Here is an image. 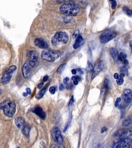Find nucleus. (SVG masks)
Listing matches in <instances>:
<instances>
[{
  "instance_id": "nucleus-1",
  "label": "nucleus",
  "mask_w": 132,
  "mask_h": 148,
  "mask_svg": "<svg viewBox=\"0 0 132 148\" xmlns=\"http://www.w3.org/2000/svg\"><path fill=\"white\" fill-rule=\"evenodd\" d=\"M0 109L3 111L4 114L8 117H12L16 112L15 103L9 100H6L0 104Z\"/></svg>"
},
{
  "instance_id": "nucleus-2",
  "label": "nucleus",
  "mask_w": 132,
  "mask_h": 148,
  "mask_svg": "<svg viewBox=\"0 0 132 148\" xmlns=\"http://www.w3.org/2000/svg\"><path fill=\"white\" fill-rule=\"evenodd\" d=\"M59 10L62 13L69 16H76L80 11L78 5L71 3L62 5L60 7Z\"/></svg>"
},
{
  "instance_id": "nucleus-3",
  "label": "nucleus",
  "mask_w": 132,
  "mask_h": 148,
  "mask_svg": "<svg viewBox=\"0 0 132 148\" xmlns=\"http://www.w3.org/2000/svg\"><path fill=\"white\" fill-rule=\"evenodd\" d=\"M69 40V36L67 33L58 32L52 39V43L54 46H59L66 44Z\"/></svg>"
},
{
  "instance_id": "nucleus-4",
  "label": "nucleus",
  "mask_w": 132,
  "mask_h": 148,
  "mask_svg": "<svg viewBox=\"0 0 132 148\" xmlns=\"http://www.w3.org/2000/svg\"><path fill=\"white\" fill-rule=\"evenodd\" d=\"M116 36V33L113 30H108L104 31L99 37V40L101 43L105 44L113 40Z\"/></svg>"
},
{
  "instance_id": "nucleus-5",
  "label": "nucleus",
  "mask_w": 132,
  "mask_h": 148,
  "mask_svg": "<svg viewBox=\"0 0 132 148\" xmlns=\"http://www.w3.org/2000/svg\"><path fill=\"white\" fill-rule=\"evenodd\" d=\"M41 58L44 60L53 62L57 59L59 57V55L57 53L49 50H44L41 55Z\"/></svg>"
},
{
  "instance_id": "nucleus-6",
  "label": "nucleus",
  "mask_w": 132,
  "mask_h": 148,
  "mask_svg": "<svg viewBox=\"0 0 132 148\" xmlns=\"http://www.w3.org/2000/svg\"><path fill=\"white\" fill-rule=\"evenodd\" d=\"M17 69V67L15 65H12L9 67L8 69L7 70V72L3 77H2L1 80V83L3 84H6L9 82L11 77L12 75V73L14 72Z\"/></svg>"
},
{
  "instance_id": "nucleus-7",
  "label": "nucleus",
  "mask_w": 132,
  "mask_h": 148,
  "mask_svg": "<svg viewBox=\"0 0 132 148\" xmlns=\"http://www.w3.org/2000/svg\"><path fill=\"white\" fill-rule=\"evenodd\" d=\"M52 136L54 140L58 144H61L63 143L64 140L62 138L60 130L57 127H55L52 131Z\"/></svg>"
},
{
  "instance_id": "nucleus-8",
  "label": "nucleus",
  "mask_w": 132,
  "mask_h": 148,
  "mask_svg": "<svg viewBox=\"0 0 132 148\" xmlns=\"http://www.w3.org/2000/svg\"><path fill=\"white\" fill-rule=\"evenodd\" d=\"M115 148H127L132 147V139H120L119 142L114 144Z\"/></svg>"
},
{
  "instance_id": "nucleus-9",
  "label": "nucleus",
  "mask_w": 132,
  "mask_h": 148,
  "mask_svg": "<svg viewBox=\"0 0 132 148\" xmlns=\"http://www.w3.org/2000/svg\"><path fill=\"white\" fill-rule=\"evenodd\" d=\"M28 58L29 59V63L30 64L31 66L34 67L35 65V63L38 60V55L37 54L33 51H30L28 54Z\"/></svg>"
},
{
  "instance_id": "nucleus-10",
  "label": "nucleus",
  "mask_w": 132,
  "mask_h": 148,
  "mask_svg": "<svg viewBox=\"0 0 132 148\" xmlns=\"http://www.w3.org/2000/svg\"><path fill=\"white\" fill-rule=\"evenodd\" d=\"M123 99L127 103H130L132 99V93L131 89H125L123 92Z\"/></svg>"
},
{
  "instance_id": "nucleus-11",
  "label": "nucleus",
  "mask_w": 132,
  "mask_h": 148,
  "mask_svg": "<svg viewBox=\"0 0 132 148\" xmlns=\"http://www.w3.org/2000/svg\"><path fill=\"white\" fill-rule=\"evenodd\" d=\"M33 112L35 113L38 116L43 119H44L45 118V113L44 110L40 106L35 107L33 110Z\"/></svg>"
},
{
  "instance_id": "nucleus-12",
  "label": "nucleus",
  "mask_w": 132,
  "mask_h": 148,
  "mask_svg": "<svg viewBox=\"0 0 132 148\" xmlns=\"http://www.w3.org/2000/svg\"><path fill=\"white\" fill-rule=\"evenodd\" d=\"M35 44L39 48L45 49L48 47L46 42L41 38H37L35 40Z\"/></svg>"
},
{
  "instance_id": "nucleus-13",
  "label": "nucleus",
  "mask_w": 132,
  "mask_h": 148,
  "mask_svg": "<svg viewBox=\"0 0 132 148\" xmlns=\"http://www.w3.org/2000/svg\"><path fill=\"white\" fill-rule=\"evenodd\" d=\"M30 64L29 63H25L23 66L22 68V74L24 78H27L30 76Z\"/></svg>"
},
{
  "instance_id": "nucleus-14",
  "label": "nucleus",
  "mask_w": 132,
  "mask_h": 148,
  "mask_svg": "<svg viewBox=\"0 0 132 148\" xmlns=\"http://www.w3.org/2000/svg\"><path fill=\"white\" fill-rule=\"evenodd\" d=\"M84 42V40L83 38L82 37V36L81 35H79V36H78L77 38L76 39L75 43L73 45V48L74 49H77L79 48L80 46H81L83 43Z\"/></svg>"
},
{
  "instance_id": "nucleus-15",
  "label": "nucleus",
  "mask_w": 132,
  "mask_h": 148,
  "mask_svg": "<svg viewBox=\"0 0 132 148\" xmlns=\"http://www.w3.org/2000/svg\"><path fill=\"white\" fill-rule=\"evenodd\" d=\"M15 123L17 127L19 129L23 128L25 124V120L23 117H18L15 119Z\"/></svg>"
},
{
  "instance_id": "nucleus-16",
  "label": "nucleus",
  "mask_w": 132,
  "mask_h": 148,
  "mask_svg": "<svg viewBox=\"0 0 132 148\" xmlns=\"http://www.w3.org/2000/svg\"><path fill=\"white\" fill-rule=\"evenodd\" d=\"M119 139H132V131H127L122 133L119 136Z\"/></svg>"
},
{
  "instance_id": "nucleus-17",
  "label": "nucleus",
  "mask_w": 132,
  "mask_h": 148,
  "mask_svg": "<svg viewBox=\"0 0 132 148\" xmlns=\"http://www.w3.org/2000/svg\"><path fill=\"white\" fill-rule=\"evenodd\" d=\"M126 58H127L126 54L123 52L120 53L119 54V55H118V60L123 63L125 65H128L129 62L127 60Z\"/></svg>"
},
{
  "instance_id": "nucleus-18",
  "label": "nucleus",
  "mask_w": 132,
  "mask_h": 148,
  "mask_svg": "<svg viewBox=\"0 0 132 148\" xmlns=\"http://www.w3.org/2000/svg\"><path fill=\"white\" fill-rule=\"evenodd\" d=\"M102 69V62H100V63H98V64L96 65V66L94 67V69H93V74L92 78L93 77H95L100 73Z\"/></svg>"
},
{
  "instance_id": "nucleus-19",
  "label": "nucleus",
  "mask_w": 132,
  "mask_h": 148,
  "mask_svg": "<svg viewBox=\"0 0 132 148\" xmlns=\"http://www.w3.org/2000/svg\"><path fill=\"white\" fill-rule=\"evenodd\" d=\"M110 54L111 55H112L113 58L115 61H118V52L117 51V49L115 48H112L110 49Z\"/></svg>"
},
{
  "instance_id": "nucleus-20",
  "label": "nucleus",
  "mask_w": 132,
  "mask_h": 148,
  "mask_svg": "<svg viewBox=\"0 0 132 148\" xmlns=\"http://www.w3.org/2000/svg\"><path fill=\"white\" fill-rule=\"evenodd\" d=\"M132 124V115L125 119L122 122V126H128Z\"/></svg>"
},
{
  "instance_id": "nucleus-21",
  "label": "nucleus",
  "mask_w": 132,
  "mask_h": 148,
  "mask_svg": "<svg viewBox=\"0 0 132 148\" xmlns=\"http://www.w3.org/2000/svg\"><path fill=\"white\" fill-rule=\"evenodd\" d=\"M30 131V127L29 125L24 126L22 130L23 134L26 137H28L29 136Z\"/></svg>"
},
{
  "instance_id": "nucleus-22",
  "label": "nucleus",
  "mask_w": 132,
  "mask_h": 148,
  "mask_svg": "<svg viewBox=\"0 0 132 148\" xmlns=\"http://www.w3.org/2000/svg\"><path fill=\"white\" fill-rule=\"evenodd\" d=\"M108 86V80L107 79H105L104 82V83L103 84V86L101 89V94L104 93L105 90L107 89Z\"/></svg>"
},
{
  "instance_id": "nucleus-23",
  "label": "nucleus",
  "mask_w": 132,
  "mask_h": 148,
  "mask_svg": "<svg viewBox=\"0 0 132 148\" xmlns=\"http://www.w3.org/2000/svg\"><path fill=\"white\" fill-rule=\"evenodd\" d=\"M124 76H125V75L123 73H121L120 75L119 78H118L117 80V83L118 84V85L120 86V85H122V84L123 83V82H124L123 78H124Z\"/></svg>"
},
{
  "instance_id": "nucleus-24",
  "label": "nucleus",
  "mask_w": 132,
  "mask_h": 148,
  "mask_svg": "<svg viewBox=\"0 0 132 148\" xmlns=\"http://www.w3.org/2000/svg\"><path fill=\"white\" fill-rule=\"evenodd\" d=\"M123 10L128 16H131L132 15V11L129 8L127 7H124L123 8Z\"/></svg>"
},
{
  "instance_id": "nucleus-25",
  "label": "nucleus",
  "mask_w": 132,
  "mask_h": 148,
  "mask_svg": "<svg viewBox=\"0 0 132 148\" xmlns=\"http://www.w3.org/2000/svg\"><path fill=\"white\" fill-rule=\"evenodd\" d=\"M72 79L73 81V83L74 85H77L79 83V81H80L81 79L80 77L78 76H74L72 77Z\"/></svg>"
},
{
  "instance_id": "nucleus-26",
  "label": "nucleus",
  "mask_w": 132,
  "mask_h": 148,
  "mask_svg": "<svg viewBox=\"0 0 132 148\" xmlns=\"http://www.w3.org/2000/svg\"><path fill=\"white\" fill-rule=\"evenodd\" d=\"M45 92V88H44L43 89L41 90L40 91V92L36 95V98L37 99H40V98H42L44 96Z\"/></svg>"
},
{
  "instance_id": "nucleus-27",
  "label": "nucleus",
  "mask_w": 132,
  "mask_h": 148,
  "mask_svg": "<svg viewBox=\"0 0 132 148\" xmlns=\"http://www.w3.org/2000/svg\"><path fill=\"white\" fill-rule=\"evenodd\" d=\"M109 1L111 4V6H112V8L114 9L117 7V3L116 0H109Z\"/></svg>"
},
{
  "instance_id": "nucleus-28",
  "label": "nucleus",
  "mask_w": 132,
  "mask_h": 148,
  "mask_svg": "<svg viewBox=\"0 0 132 148\" xmlns=\"http://www.w3.org/2000/svg\"><path fill=\"white\" fill-rule=\"evenodd\" d=\"M120 72L121 73L124 74V75H128V70L126 67H122L120 69Z\"/></svg>"
},
{
  "instance_id": "nucleus-29",
  "label": "nucleus",
  "mask_w": 132,
  "mask_h": 148,
  "mask_svg": "<svg viewBox=\"0 0 132 148\" xmlns=\"http://www.w3.org/2000/svg\"><path fill=\"white\" fill-rule=\"evenodd\" d=\"M87 70H88V72H92L93 70V67L92 64L89 62H88V67H87Z\"/></svg>"
},
{
  "instance_id": "nucleus-30",
  "label": "nucleus",
  "mask_w": 132,
  "mask_h": 148,
  "mask_svg": "<svg viewBox=\"0 0 132 148\" xmlns=\"http://www.w3.org/2000/svg\"><path fill=\"white\" fill-rule=\"evenodd\" d=\"M64 67H65V65H64V64H62V65H61L58 68V69H57V72H58L59 73H61L62 72V70H63Z\"/></svg>"
},
{
  "instance_id": "nucleus-31",
  "label": "nucleus",
  "mask_w": 132,
  "mask_h": 148,
  "mask_svg": "<svg viewBox=\"0 0 132 148\" xmlns=\"http://www.w3.org/2000/svg\"><path fill=\"white\" fill-rule=\"evenodd\" d=\"M49 90H50V92L52 94H54L55 93V91H56V89H55V87H51L50 88Z\"/></svg>"
},
{
  "instance_id": "nucleus-32",
  "label": "nucleus",
  "mask_w": 132,
  "mask_h": 148,
  "mask_svg": "<svg viewBox=\"0 0 132 148\" xmlns=\"http://www.w3.org/2000/svg\"><path fill=\"white\" fill-rule=\"evenodd\" d=\"M121 99L120 98H118L117 99V100H116V101L115 102V105L116 107H118V105H119V104L121 102Z\"/></svg>"
},
{
  "instance_id": "nucleus-33",
  "label": "nucleus",
  "mask_w": 132,
  "mask_h": 148,
  "mask_svg": "<svg viewBox=\"0 0 132 148\" xmlns=\"http://www.w3.org/2000/svg\"><path fill=\"white\" fill-rule=\"evenodd\" d=\"M79 30H76V31L74 32V33H73V38H76V37H78V36H79Z\"/></svg>"
},
{
  "instance_id": "nucleus-34",
  "label": "nucleus",
  "mask_w": 132,
  "mask_h": 148,
  "mask_svg": "<svg viewBox=\"0 0 132 148\" xmlns=\"http://www.w3.org/2000/svg\"><path fill=\"white\" fill-rule=\"evenodd\" d=\"M43 85H44V82H41V83H40L39 84H38V86H37V88H38V89H40L41 88L43 87Z\"/></svg>"
},
{
  "instance_id": "nucleus-35",
  "label": "nucleus",
  "mask_w": 132,
  "mask_h": 148,
  "mask_svg": "<svg viewBox=\"0 0 132 148\" xmlns=\"http://www.w3.org/2000/svg\"><path fill=\"white\" fill-rule=\"evenodd\" d=\"M26 93L29 95H30L31 94V90L30 88H27L26 89Z\"/></svg>"
},
{
  "instance_id": "nucleus-36",
  "label": "nucleus",
  "mask_w": 132,
  "mask_h": 148,
  "mask_svg": "<svg viewBox=\"0 0 132 148\" xmlns=\"http://www.w3.org/2000/svg\"><path fill=\"white\" fill-rule=\"evenodd\" d=\"M114 78L115 79H118V78H119V75H118V74H117V73H116V74H114Z\"/></svg>"
},
{
  "instance_id": "nucleus-37",
  "label": "nucleus",
  "mask_w": 132,
  "mask_h": 148,
  "mask_svg": "<svg viewBox=\"0 0 132 148\" xmlns=\"http://www.w3.org/2000/svg\"><path fill=\"white\" fill-rule=\"evenodd\" d=\"M48 76H45L44 77V79H43V81L44 82H46L48 80Z\"/></svg>"
},
{
  "instance_id": "nucleus-38",
  "label": "nucleus",
  "mask_w": 132,
  "mask_h": 148,
  "mask_svg": "<svg viewBox=\"0 0 132 148\" xmlns=\"http://www.w3.org/2000/svg\"><path fill=\"white\" fill-rule=\"evenodd\" d=\"M106 131H107V128L106 127H103L101 129V133H104L105 132H106Z\"/></svg>"
},
{
  "instance_id": "nucleus-39",
  "label": "nucleus",
  "mask_w": 132,
  "mask_h": 148,
  "mask_svg": "<svg viewBox=\"0 0 132 148\" xmlns=\"http://www.w3.org/2000/svg\"><path fill=\"white\" fill-rule=\"evenodd\" d=\"M69 81V78H68V77H66V78H65L64 79V82L65 83H67L68 82V81Z\"/></svg>"
},
{
  "instance_id": "nucleus-40",
  "label": "nucleus",
  "mask_w": 132,
  "mask_h": 148,
  "mask_svg": "<svg viewBox=\"0 0 132 148\" xmlns=\"http://www.w3.org/2000/svg\"><path fill=\"white\" fill-rule=\"evenodd\" d=\"M64 89H65L64 86L63 85V84H61V85L59 87V89L60 90H63Z\"/></svg>"
},
{
  "instance_id": "nucleus-41",
  "label": "nucleus",
  "mask_w": 132,
  "mask_h": 148,
  "mask_svg": "<svg viewBox=\"0 0 132 148\" xmlns=\"http://www.w3.org/2000/svg\"><path fill=\"white\" fill-rule=\"evenodd\" d=\"M71 72H72V74H73V75H75V74H76V70L75 69H73L72 70Z\"/></svg>"
},
{
  "instance_id": "nucleus-42",
  "label": "nucleus",
  "mask_w": 132,
  "mask_h": 148,
  "mask_svg": "<svg viewBox=\"0 0 132 148\" xmlns=\"http://www.w3.org/2000/svg\"><path fill=\"white\" fill-rule=\"evenodd\" d=\"M73 97H72V98H71V100H70V102H69V105H70V104H71L73 103Z\"/></svg>"
},
{
  "instance_id": "nucleus-43",
  "label": "nucleus",
  "mask_w": 132,
  "mask_h": 148,
  "mask_svg": "<svg viewBox=\"0 0 132 148\" xmlns=\"http://www.w3.org/2000/svg\"><path fill=\"white\" fill-rule=\"evenodd\" d=\"M27 95H28V94H27V93H23V96L24 97H26L27 96Z\"/></svg>"
},
{
  "instance_id": "nucleus-44",
  "label": "nucleus",
  "mask_w": 132,
  "mask_h": 148,
  "mask_svg": "<svg viewBox=\"0 0 132 148\" xmlns=\"http://www.w3.org/2000/svg\"><path fill=\"white\" fill-rule=\"evenodd\" d=\"M130 46H131V50H132V41H131L130 42Z\"/></svg>"
},
{
  "instance_id": "nucleus-45",
  "label": "nucleus",
  "mask_w": 132,
  "mask_h": 148,
  "mask_svg": "<svg viewBox=\"0 0 132 148\" xmlns=\"http://www.w3.org/2000/svg\"><path fill=\"white\" fill-rule=\"evenodd\" d=\"M52 147H61V146H52Z\"/></svg>"
},
{
  "instance_id": "nucleus-46",
  "label": "nucleus",
  "mask_w": 132,
  "mask_h": 148,
  "mask_svg": "<svg viewBox=\"0 0 132 148\" xmlns=\"http://www.w3.org/2000/svg\"><path fill=\"white\" fill-rule=\"evenodd\" d=\"M1 94V91L0 90V94Z\"/></svg>"
}]
</instances>
